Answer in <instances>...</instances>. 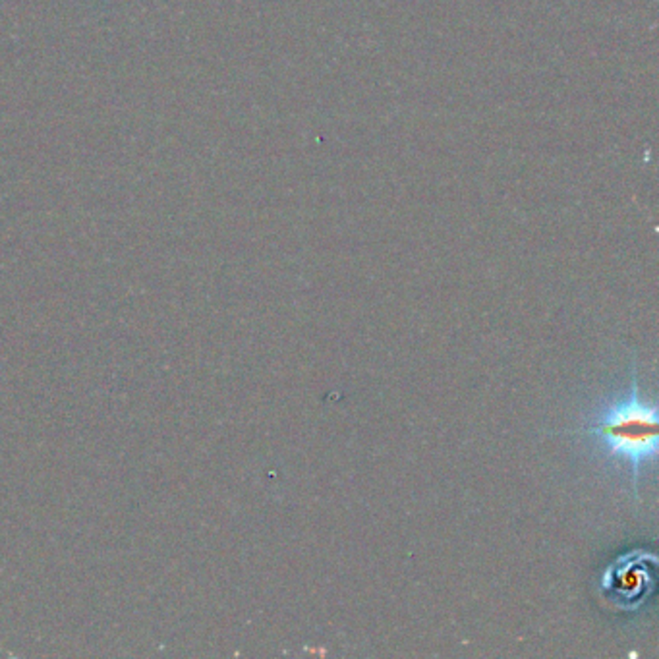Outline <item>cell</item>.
<instances>
[{
  "mask_svg": "<svg viewBox=\"0 0 659 659\" xmlns=\"http://www.w3.org/2000/svg\"><path fill=\"white\" fill-rule=\"evenodd\" d=\"M588 433L600 439L611 457L631 464L636 482L642 466L654 462L657 454V411L642 402L634 381L631 397L605 411Z\"/></svg>",
  "mask_w": 659,
  "mask_h": 659,
  "instance_id": "6da1fadb",
  "label": "cell"
},
{
  "mask_svg": "<svg viewBox=\"0 0 659 659\" xmlns=\"http://www.w3.org/2000/svg\"><path fill=\"white\" fill-rule=\"evenodd\" d=\"M655 564L657 557L642 549L624 553L605 569L600 590L613 607L631 613L655 590Z\"/></svg>",
  "mask_w": 659,
  "mask_h": 659,
  "instance_id": "7a4b0ae2",
  "label": "cell"
}]
</instances>
